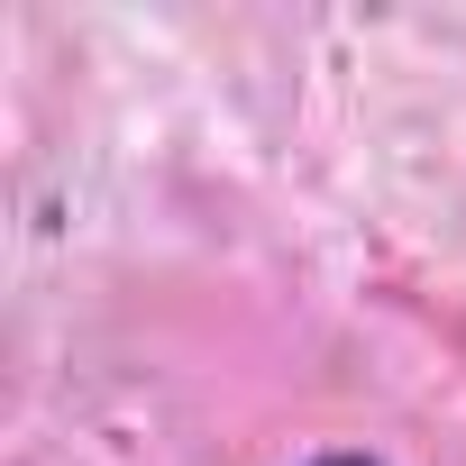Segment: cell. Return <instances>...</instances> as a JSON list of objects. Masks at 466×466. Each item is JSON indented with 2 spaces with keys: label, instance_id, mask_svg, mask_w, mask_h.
<instances>
[{
  "label": "cell",
  "instance_id": "obj_1",
  "mask_svg": "<svg viewBox=\"0 0 466 466\" xmlns=\"http://www.w3.org/2000/svg\"><path fill=\"white\" fill-rule=\"evenodd\" d=\"M320 466H366V457H320Z\"/></svg>",
  "mask_w": 466,
  "mask_h": 466
}]
</instances>
